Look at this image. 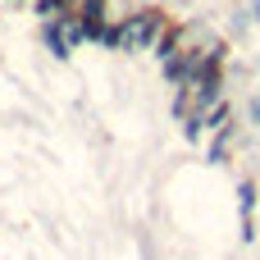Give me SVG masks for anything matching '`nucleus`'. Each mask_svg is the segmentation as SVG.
<instances>
[{
  "label": "nucleus",
  "mask_w": 260,
  "mask_h": 260,
  "mask_svg": "<svg viewBox=\"0 0 260 260\" xmlns=\"http://www.w3.org/2000/svg\"><path fill=\"white\" fill-rule=\"evenodd\" d=\"M247 119H251V123H256V128H260V91H256V96H251V101H247Z\"/></svg>",
  "instance_id": "nucleus-5"
},
{
  "label": "nucleus",
  "mask_w": 260,
  "mask_h": 260,
  "mask_svg": "<svg viewBox=\"0 0 260 260\" xmlns=\"http://www.w3.org/2000/svg\"><path fill=\"white\" fill-rule=\"evenodd\" d=\"M41 37H46V46H50V55H55V59H69V55H73V46H69L64 27H59V18H50V23L41 27Z\"/></svg>",
  "instance_id": "nucleus-2"
},
{
  "label": "nucleus",
  "mask_w": 260,
  "mask_h": 260,
  "mask_svg": "<svg viewBox=\"0 0 260 260\" xmlns=\"http://www.w3.org/2000/svg\"><path fill=\"white\" fill-rule=\"evenodd\" d=\"M251 18H256V23H260V0H251Z\"/></svg>",
  "instance_id": "nucleus-6"
},
{
  "label": "nucleus",
  "mask_w": 260,
  "mask_h": 260,
  "mask_svg": "<svg viewBox=\"0 0 260 260\" xmlns=\"http://www.w3.org/2000/svg\"><path fill=\"white\" fill-rule=\"evenodd\" d=\"M260 210V192L256 183H238V215H242V224H251V215Z\"/></svg>",
  "instance_id": "nucleus-3"
},
{
  "label": "nucleus",
  "mask_w": 260,
  "mask_h": 260,
  "mask_svg": "<svg viewBox=\"0 0 260 260\" xmlns=\"http://www.w3.org/2000/svg\"><path fill=\"white\" fill-rule=\"evenodd\" d=\"M37 14L50 23V18H73L78 14V0H37Z\"/></svg>",
  "instance_id": "nucleus-4"
},
{
  "label": "nucleus",
  "mask_w": 260,
  "mask_h": 260,
  "mask_svg": "<svg viewBox=\"0 0 260 260\" xmlns=\"http://www.w3.org/2000/svg\"><path fill=\"white\" fill-rule=\"evenodd\" d=\"M165 37V9H137L119 23V50H146Z\"/></svg>",
  "instance_id": "nucleus-1"
}]
</instances>
